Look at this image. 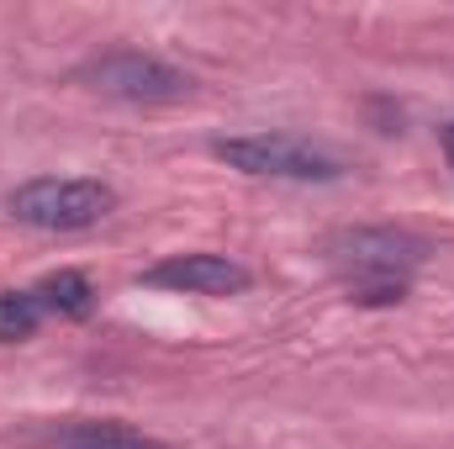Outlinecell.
Segmentation results:
<instances>
[{"label":"cell","instance_id":"obj_4","mask_svg":"<svg viewBox=\"0 0 454 449\" xmlns=\"http://www.w3.org/2000/svg\"><path fill=\"white\" fill-rule=\"evenodd\" d=\"M74 80L96 96H112V101H132V106H164V101H185L191 96V75L153 59V53H137V48H116V53H96L74 69Z\"/></svg>","mask_w":454,"mask_h":449},{"label":"cell","instance_id":"obj_3","mask_svg":"<svg viewBox=\"0 0 454 449\" xmlns=\"http://www.w3.org/2000/svg\"><path fill=\"white\" fill-rule=\"evenodd\" d=\"M212 154L227 169L259 175V180H307L328 185L343 180V159L333 148L301 138V132H243V138H212Z\"/></svg>","mask_w":454,"mask_h":449},{"label":"cell","instance_id":"obj_2","mask_svg":"<svg viewBox=\"0 0 454 449\" xmlns=\"http://www.w3.org/2000/svg\"><path fill=\"white\" fill-rule=\"evenodd\" d=\"M5 212L37 232H80L116 212V191L90 175H37L5 191Z\"/></svg>","mask_w":454,"mask_h":449},{"label":"cell","instance_id":"obj_6","mask_svg":"<svg viewBox=\"0 0 454 449\" xmlns=\"http://www.w3.org/2000/svg\"><path fill=\"white\" fill-rule=\"evenodd\" d=\"M27 445L37 449H169L164 439L116 423V418H64V423H37L27 429Z\"/></svg>","mask_w":454,"mask_h":449},{"label":"cell","instance_id":"obj_5","mask_svg":"<svg viewBox=\"0 0 454 449\" xmlns=\"http://www.w3.org/2000/svg\"><path fill=\"white\" fill-rule=\"evenodd\" d=\"M143 286L185 291V296H243L254 275L227 254H169L153 270H143Z\"/></svg>","mask_w":454,"mask_h":449},{"label":"cell","instance_id":"obj_8","mask_svg":"<svg viewBox=\"0 0 454 449\" xmlns=\"http://www.w3.org/2000/svg\"><path fill=\"white\" fill-rule=\"evenodd\" d=\"M43 323V307L32 291H0V343H21V338L37 334Z\"/></svg>","mask_w":454,"mask_h":449},{"label":"cell","instance_id":"obj_7","mask_svg":"<svg viewBox=\"0 0 454 449\" xmlns=\"http://www.w3.org/2000/svg\"><path fill=\"white\" fill-rule=\"evenodd\" d=\"M32 296H37V307L43 312H53V318H90L96 312V286H90V275H80V270H53V275H43L37 286H32Z\"/></svg>","mask_w":454,"mask_h":449},{"label":"cell","instance_id":"obj_1","mask_svg":"<svg viewBox=\"0 0 454 449\" xmlns=\"http://www.w3.org/2000/svg\"><path fill=\"white\" fill-rule=\"evenodd\" d=\"M328 264L343 275L348 302L359 307H396L407 302V275L434 254L428 238L407 227H343L323 243Z\"/></svg>","mask_w":454,"mask_h":449},{"label":"cell","instance_id":"obj_9","mask_svg":"<svg viewBox=\"0 0 454 449\" xmlns=\"http://www.w3.org/2000/svg\"><path fill=\"white\" fill-rule=\"evenodd\" d=\"M444 159H450V169H454V122L444 127Z\"/></svg>","mask_w":454,"mask_h":449}]
</instances>
